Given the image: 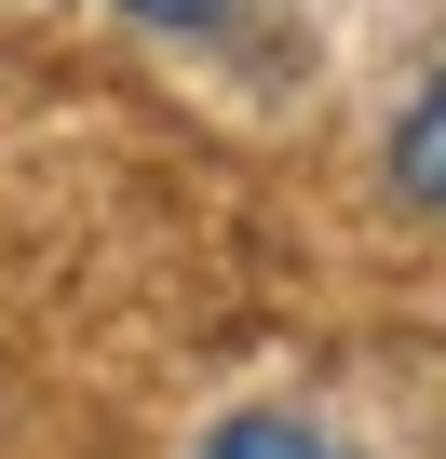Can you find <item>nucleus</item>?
Masks as SVG:
<instances>
[{"label": "nucleus", "mask_w": 446, "mask_h": 459, "mask_svg": "<svg viewBox=\"0 0 446 459\" xmlns=\"http://www.w3.org/2000/svg\"><path fill=\"white\" fill-rule=\"evenodd\" d=\"M122 14H136V28H216L231 0H122Z\"/></svg>", "instance_id": "3"}, {"label": "nucleus", "mask_w": 446, "mask_h": 459, "mask_svg": "<svg viewBox=\"0 0 446 459\" xmlns=\"http://www.w3.org/2000/svg\"><path fill=\"white\" fill-rule=\"evenodd\" d=\"M392 189L446 216V82H433V95H419L406 122H392Z\"/></svg>", "instance_id": "1"}, {"label": "nucleus", "mask_w": 446, "mask_h": 459, "mask_svg": "<svg viewBox=\"0 0 446 459\" xmlns=\"http://www.w3.org/2000/svg\"><path fill=\"white\" fill-rule=\"evenodd\" d=\"M203 459H338L311 419H284V405H244V419H216L203 432Z\"/></svg>", "instance_id": "2"}]
</instances>
